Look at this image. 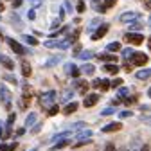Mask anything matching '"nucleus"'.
Returning a JSON list of instances; mask_svg holds the SVG:
<instances>
[{
	"instance_id": "38",
	"label": "nucleus",
	"mask_w": 151,
	"mask_h": 151,
	"mask_svg": "<svg viewBox=\"0 0 151 151\" xmlns=\"http://www.w3.org/2000/svg\"><path fill=\"white\" fill-rule=\"evenodd\" d=\"M43 0H29V6L31 7H38V6H42Z\"/></svg>"
},
{
	"instance_id": "45",
	"label": "nucleus",
	"mask_w": 151,
	"mask_h": 151,
	"mask_svg": "<svg viewBox=\"0 0 151 151\" xmlns=\"http://www.w3.org/2000/svg\"><path fill=\"white\" fill-rule=\"evenodd\" d=\"M27 18H29V20H34V18H36V13H34V11H27Z\"/></svg>"
},
{
	"instance_id": "39",
	"label": "nucleus",
	"mask_w": 151,
	"mask_h": 151,
	"mask_svg": "<svg viewBox=\"0 0 151 151\" xmlns=\"http://www.w3.org/2000/svg\"><path fill=\"white\" fill-rule=\"evenodd\" d=\"M128 93H129V90H128V88H121V86H119V97H126Z\"/></svg>"
},
{
	"instance_id": "46",
	"label": "nucleus",
	"mask_w": 151,
	"mask_h": 151,
	"mask_svg": "<svg viewBox=\"0 0 151 151\" xmlns=\"http://www.w3.org/2000/svg\"><path fill=\"white\" fill-rule=\"evenodd\" d=\"M25 133V128H20V129H16V135L20 137V135H24Z\"/></svg>"
},
{
	"instance_id": "18",
	"label": "nucleus",
	"mask_w": 151,
	"mask_h": 151,
	"mask_svg": "<svg viewBox=\"0 0 151 151\" xmlns=\"http://www.w3.org/2000/svg\"><path fill=\"white\" fill-rule=\"evenodd\" d=\"M90 137H92V131L90 129H83V131H79V133L76 135V139H78V140H88Z\"/></svg>"
},
{
	"instance_id": "26",
	"label": "nucleus",
	"mask_w": 151,
	"mask_h": 151,
	"mask_svg": "<svg viewBox=\"0 0 151 151\" xmlns=\"http://www.w3.org/2000/svg\"><path fill=\"white\" fill-rule=\"evenodd\" d=\"M16 147H18L16 142H13V144H2V146H0V151H14Z\"/></svg>"
},
{
	"instance_id": "55",
	"label": "nucleus",
	"mask_w": 151,
	"mask_h": 151,
	"mask_svg": "<svg viewBox=\"0 0 151 151\" xmlns=\"http://www.w3.org/2000/svg\"><path fill=\"white\" fill-rule=\"evenodd\" d=\"M2 11H4V4H2V2H0V13H2Z\"/></svg>"
},
{
	"instance_id": "6",
	"label": "nucleus",
	"mask_w": 151,
	"mask_h": 151,
	"mask_svg": "<svg viewBox=\"0 0 151 151\" xmlns=\"http://www.w3.org/2000/svg\"><path fill=\"white\" fill-rule=\"evenodd\" d=\"M74 88H78V92L81 93V96H86V92L90 88V85L86 81H81V79H76L74 81Z\"/></svg>"
},
{
	"instance_id": "15",
	"label": "nucleus",
	"mask_w": 151,
	"mask_h": 151,
	"mask_svg": "<svg viewBox=\"0 0 151 151\" xmlns=\"http://www.w3.org/2000/svg\"><path fill=\"white\" fill-rule=\"evenodd\" d=\"M0 63H2L7 70H13V68H14V61H13V60H9L7 56H0Z\"/></svg>"
},
{
	"instance_id": "56",
	"label": "nucleus",
	"mask_w": 151,
	"mask_h": 151,
	"mask_svg": "<svg viewBox=\"0 0 151 151\" xmlns=\"http://www.w3.org/2000/svg\"><path fill=\"white\" fill-rule=\"evenodd\" d=\"M147 96H149V97H151V88H149V90H147Z\"/></svg>"
},
{
	"instance_id": "24",
	"label": "nucleus",
	"mask_w": 151,
	"mask_h": 151,
	"mask_svg": "<svg viewBox=\"0 0 151 151\" xmlns=\"http://www.w3.org/2000/svg\"><path fill=\"white\" fill-rule=\"evenodd\" d=\"M70 142L67 140V139H63V140H60V142H56L54 146H52V151H58V149H63L65 146H68Z\"/></svg>"
},
{
	"instance_id": "36",
	"label": "nucleus",
	"mask_w": 151,
	"mask_h": 151,
	"mask_svg": "<svg viewBox=\"0 0 151 151\" xmlns=\"http://www.w3.org/2000/svg\"><path fill=\"white\" fill-rule=\"evenodd\" d=\"M131 115H133V113H131L129 110H124V111L119 113V117H121V119H126V117H131Z\"/></svg>"
},
{
	"instance_id": "44",
	"label": "nucleus",
	"mask_w": 151,
	"mask_h": 151,
	"mask_svg": "<svg viewBox=\"0 0 151 151\" xmlns=\"http://www.w3.org/2000/svg\"><path fill=\"white\" fill-rule=\"evenodd\" d=\"M104 151H117V149H115V146H113L111 142H108V144H106V147H104Z\"/></svg>"
},
{
	"instance_id": "12",
	"label": "nucleus",
	"mask_w": 151,
	"mask_h": 151,
	"mask_svg": "<svg viewBox=\"0 0 151 151\" xmlns=\"http://www.w3.org/2000/svg\"><path fill=\"white\" fill-rule=\"evenodd\" d=\"M115 4H117V0H104V2L99 6V9H97V11H99V13H106L108 9H111Z\"/></svg>"
},
{
	"instance_id": "7",
	"label": "nucleus",
	"mask_w": 151,
	"mask_h": 151,
	"mask_svg": "<svg viewBox=\"0 0 151 151\" xmlns=\"http://www.w3.org/2000/svg\"><path fill=\"white\" fill-rule=\"evenodd\" d=\"M7 42H9V47H11V49H13V50H14L16 54H20V56L27 54V49H25V47H22V45L18 43L16 40H7Z\"/></svg>"
},
{
	"instance_id": "53",
	"label": "nucleus",
	"mask_w": 151,
	"mask_h": 151,
	"mask_svg": "<svg viewBox=\"0 0 151 151\" xmlns=\"http://www.w3.org/2000/svg\"><path fill=\"white\" fill-rule=\"evenodd\" d=\"M147 49H149V52H151V36L147 38Z\"/></svg>"
},
{
	"instance_id": "43",
	"label": "nucleus",
	"mask_w": 151,
	"mask_h": 151,
	"mask_svg": "<svg viewBox=\"0 0 151 151\" xmlns=\"http://www.w3.org/2000/svg\"><path fill=\"white\" fill-rule=\"evenodd\" d=\"M135 101H137V97H126V99H124V103H126L128 106H129V104H133Z\"/></svg>"
},
{
	"instance_id": "1",
	"label": "nucleus",
	"mask_w": 151,
	"mask_h": 151,
	"mask_svg": "<svg viewBox=\"0 0 151 151\" xmlns=\"http://www.w3.org/2000/svg\"><path fill=\"white\" fill-rule=\"evenodd\" d=\"M147 63V56L144 52H133V56L129 58V65H137V67H144Z\"/></svg>"
},
{
	"instance_id": "47",
	"label": "nucleus",
	"mask_w": 151,
	"mask_h": 151,
	"mask_svg": "<svg viewBox=\"0 0 151 151\" xmlns=\"http://www.w3.org/2000/svg\"><path fill=\"white\" fill-rule=\"evenodd\" d=\"M63 18H65V9H63V7H61V9H60V22H61V20H63Z\"/></svg>"
},
{
	"instance_id": "8",
	"label": "nucleus",
	"mask_w": 151,
	"mask_h": 151,
	"mask_svg": "<svg viewBox=\"0 0 151 151\" xmlns=\"http://www.w3.org/2000/svg\"><path fill=\"white\" fill-rule=\"evenodd\" d=\"M140 14L135 13V11H128V13H122L121 14V22H133V20H139Z\"/></svg>"
},
{
	"instance_id": "31",
	"label": "nucleus",
	"mask_w": 151,
	"mask_h": 151,
	"mask_svg": "<svg viewBox=\"0 0 151 151\" xmlns=\"http://www.w3.org/2000/svg\"><path fill=\"white\" fill-rule=\"evenodd\" d=\"M58 111H60V106H58V104H52V106H49V111H47V113L52 117V115H56Z\"/></svg>"
},
{
	"instance_id": "40",
	"label": "nucleus",
	"mask_w": 151,
	"mask_h": 151,
	"mask_svg": "<svg viewBox=\"0 0 151 151\" xmlns=\"http://www.w3.org/2000/svg\"><path fill=\"white\" fill-rule=\"evenodd\" d=\"M83 126H85V122H81V121H79V122H76V124H72V126H70V131H72V129H81Z\"/></svg>"
},
{
	"instance_id": "2",
	"label": "nucleus",
	"mask_w": 151,
	"mask_h": 151,
	"mask_svg": "<svg viewBox=\"0 0 151 151\" xmlns=\"http://www.w3.org/2000/svg\"><path fill=\"white\" fill-rule=\"evenodd\" d=\"M56 96H58V93H56L54 90H49V92H45L43 96H42V99H40L42 106H43V108H49V106H52V103L56 101Z\"/></svg>"
},
{
	"instance_id": "32",
	"label": "nucleus",
	"mask_w": 151,
	"mask_h": 151,
	"mask_svg": "<svg viewBox=\"0 0 151 151\" xmlns=\"http://www.w3.org/2000/svg\"><path fill=\"white\" fill-rule=\"evenodd\" d=\"M85 9H86L85 2H83V0H79V2L76 4V11H78V13H85Z\"/></svg>"
},
{
	"instance_id": "28",
	"label": "nucleus",
	"mask_w": 151,
	"mask_h": 151,
	"mask_svg": "<svg viewBox=\"0 0 151 151\" xmlns=\"http://www.w3.org/2000/svg\"><path fill=\"white\" fill-rule=\"evenodd\" d=\"M79 34H81V29L78 27V29H76V31H74V32H72V34L68 36V40H70L72 43H74V42H78V38H79Z\"/></svg>"
},
{
	"instance_id": "42",
	"label": "nucleus",
	"mask_w": 151,
	"mask_h": 151,
	"mask_svg": "<svg viewBox=\"0 0 151 151\" xmlns=\"http://www.w3.org/2000/svg\"><path fill=\"white\" fill-rule=\"evenodd\" d=\"M99 6H101V0H92V7L96 9V11L99 9Z\"/></svg>"
},
{
	"instance_id": "25",
	"label": "nucleus",
	"mask_w": 151,
	"mask_h": 151,
	"mask_svg": "<svg viewBox=\"0 0 151 151\" xmlns=\"http://www.w3.org/2000/svg\"><path fill=\"white\" fill-rule=\"evenodd\" d=\"M22 40H24L25 43H29V45H38V40H36V38H34V36H29V34H24V36H22Z\"/></svg>"
},
{
	"instance_id": "23",
	"label": "nucleus",
	"mask_w": 151,
	"mask_h": 151,
	"mask_svg": "<svg viewBox=\"0 0 151 151\" xmlns=\"http://www.w3.org/2000/svg\"><path fill=\"white\" fill-rule=\"evenodd\" d=\"M106 50L108 52H117V50H121V43L119 42H111V43L106 45Z\"/></svg>"
},
{
	"instance_id": "51",
	"label": "nucleus",
	"mask_w": 151,
	"mask_h": 151,
	"mask_svg": "<svg viewBox=\"0 0 151 151\" xmlns=\"http://www.w3.org/2000/svg\"><path fill=\"white\" fill-rule=\"evenodd\" d=\"M99 81H101V79H96V81L92 83V86H93V88H99Z\"/></svg>"
},
{
	"instance_id": "34",
	"label": "nucleus",
	"mask_w": 151,
	"mask_h": 151,
	"mask_svg": "<svg viewBox=\"0 0 151 151\" xmlns=\"http://www.w3.org/2000/svg\"><path fill=\"white\" fill-rule=\"evenodd\" d=\"M78 56H79V58H81V60H85V61H86V60H90V58H92V56H93V52H90V50H86V52H81V54H78Z\"/></svg>"
},
{
	"instance_id": "4",
	"label": "nucleus",
	"mask_w": 151,
	"mask_h": 151,
	"mask_svg": "<svg viewBox=\"0 0 151 151\" xmlns=\"http://www.w3.org/2000/svg\"><path fill=\"white\" fill-rule=\"evenodd\" d=\"M0 101L4 103V106L9 110L11 108V92L6 86H0Z\"/></svg>"
},
{
	"instance_id": "50",
	"label": "nucleus",
	"mask_w": 151,
	"mask_h": 151,
	"mask_svg": "<svg viewBox=\"0 0 151 151\" xmlns=\"http://www.w3.org/2000/svg\"><path fill=\"white\" fill-rule=\"evenodd\" d=\"M79 50H81V45H76L74 47V54H79Z\"/></svg>"
},
{
	"instance_id": "37",
	"label": "nucleus",
	"mask_w": 151,
	"mask_h": 151,
	"mask_svg": "<svg viewBox=\"0 0 151 151\" xmlns=\"http://www.w3.org/2000/svg\"><path fill=\"white\" fill-rule=\"evenodd\" d=\"M14 119H16V115H14V113H11L9 119H7V122H6V126H7V128H11V126H13V122H14Z\"/></svg>"
},
{
	"instance_id": "35",
	"label": "nucleus",
	"mask_w": 151,
	"mask_h": 151,
	"mask_svg": "<svg viewBox=\"0 0 151 151\" xmlns=\"http://www.w3.org/2000/svg\"><path fill=\"white\" fill-rule=\"evenodd\" d=\"M4 79H6V81H9V83H14V85L18 83V81H16V78H14V76H11V74H6V76H4Z\"/></svg>"
},
{
	"instance_id": "20",
	"label": "nucleus",
	"mask_w": 151,
	"mask_h": 151,
	"mask_svg": "<svg viewBox=\"0 0 151 151\" xmlns=\"http://www.w3.org/2000/svg\"><path fill=\"white\" fill-rule=\"evenodd\" d=\"M140 29H144V25H142L140 22H137V20L129 22V32H137V31H140Z\"/></svg>"
},
{
	"instance_id": "19",
	"label": "nucleus",
	"mask_w": 151,
	"mask_h": 151,
	"mask_svg": "<svg viewBox=\"0 0 151 151\" xmlns=\"http://www.w3.org/2000/svg\"><path fill=\"white\" fill-rule=\"evenodd\" d=\"M22 74H24V78H29V76L32 74V68L27 61H22Z\"/></svg>"
},
{
	"instance_id": "30",
	"label": "nucleus",
	"mask_w": 151,
	"mask_h": 151,
	"mask_svg": "<svg viewBox=\"0 0 151 151\" xmlns=\"http://www.w3.org/2000/svg\"><path fill=\"white\" fill-rule=\"evenodd\" d=\"M99 88H101V92H106L110 88V81L108 79H101L99 81Z\"/></svg>"
},
{
	"instance_id": "58",
	"label": "nucleus",
	"mask_w": 151,
	"mask_h": 151,
	"mask_svg": "<svg viewBox=\"0 0 151 151\" xmlns=\"http://www.w3.org/2000/svg\"><path fill=\"white\" fill-rule=\"evenodd\" d=\"M149 25H151V18H149Z\"/></svg>"
},
{
	"instance_id": "52",
	"label": "nucleus",
	"mask_w": 151,
	"mask_h": 151,
	"mask_svg": "<svg viewBox=\"0 0 151 151\" xmlns=\"http://www.w3.org/2000/svg\"><path fill=\"white\" fill-rule=\"evenodd\" d=\"M139 151H149V146H147V144H144V146H142Z\"/></svg>"
},
{
	"instance_id": "22",
	"label": "nucleus",
	"mask_w": 151,
	"mask_h": 151,
	"mask_svg": "<svg viewBox=\"0 0 151 151\" xmlns=\"http://www.w3.org/2000/svg\"><path fill=\"white\" fill-rule=\"evenodd\" d=\"M81 72H83L85 76H92L93 72H96V67H93V65H90V63H86V65H83Z\"/></svg>"
},
{
	"instance_id": "27",
	"label": "nucleus",
	"mask_w": 151,
	"mask_h": 151,
	"mask_svg": "<svg viewBox=\"0 0 151 151\" xmlns=\"http://www.w3.org/2000/svg\"><path fill=\"white\" fill-rule=\"evenodd\" d=\"M36 122V113L32 111V113H29V115H27V119H25V126L29 128V126H32Z\"/></svg>"
},
{
	"instance_id": "54",
	"label": "nucleus",
	"mask_w": 151,
	"mask_h": 151,
	"mask_svg": "<svg viewBox=\"0 0 151 151\" xmlns=\"http://www.w3.org/2000/svg\"><path fill=\"white\" fill-rule=\"evenodd\" d=\"M146 7H147V9L151 11V0H147V2H146Z\"/></svg>"
},
{
	"instance_id": "11",
	"label": "nucleus",
	"mask_w": 151,
	"mask_h": 151,
	"mask_svg": "<svg viewBox=\"0 0 151 151\" xmlns=\"http://www.w3.org/2000/svg\"><path fill=\"white\" fill-rule=\"evenodd\" d=\"M121 128H122V124H121V122H110V124L103 126V128H101V131H103V133H111V131H119Z\"/></svg>"
},
{
	"instance_id": "3",
	"label": "nucleus",
	"mask_w": 151,
	"mask_h": 151,
	"mask_svg": "<svg viewBox=\"0 0 151 151\" xmlns=\"http://www.w3.org/2000/svg\"><path fill=\"white\" fill-rule=\"evenodd\" d=\"M124 40H126L129 45H140V43L144 42V36H142L140 32H128V34L124 36Z\"/></svg>"
},
{
	"instance_id": "13",
	"label": "nucleus",
	"mask_w": 151,
	"mask_h": 151,
	"mask_svg": "<svg viewBox=\"0 0 151 151\" xmlns=\"http://www.w3.org/2000/svg\"><path fill=\"white\" fill-rule=\"evenodd\" d=\"M135 78H137V79H140V81L149 79V78H151V68H142V70H139V72L135 74Z\"/></svg>"
},
{
	"instance_id": "48",
	"label": "nucleus",
	"mask_w": 151,
	"mask_h": 151,
	"mask_svg": "<svg viewBox=\"0 0 151 151\" xmlns=\"http://www.w3.org/2000/svg\"><path fill=\"white\" fill-rule=\"evenodd\" d=\"M40 128H42V124H36V126L32 128V133H38V131H40Z\"/></svg>"
},
{
	"instance_id": "57",
	"label": "nucleus",
	"mask_w": 151,
	"mask_h": 151,
	"mask_svg": "<svg viewBox=\"0 0 151 151\" xmlns=\"http://www.w3.org/2000/svg\"><path fill=\"white\" fill-rule=\"evenodd\" d=\"M0 40H2V32H0Z\"/></svg>"
},
{
	"instance_id": "9",
	"label": "nucleus",
	"mask_w": 151,
	"mask_h": 151,
	"mask_svg": "<svg viewBox=\"0 0 151 151\" xmlns=\"http://www.w3.org/2000/svg\"><path fill=\"white\" fill-rule=\"evenodd\" d=\"M108 29H110V27H108V24H103V25H99V29H97L96 32L92 34V40H93V42H96V40H101V38H103V36L108 32Z\"/></svg>"
},
{
	"instance_id": "5",
	"label": "nucleus",
	"mask_w": 151,
	"mask_h": 151,
	"mask_svg": "<svg viewBox=\"0 0 151 151\" xmlns=\"http://www.w3.org/2000/svg\"><path fill=\"white\" fill-rule=\"evenodd\" d=\"M97 101H99V93H86L83 104H85V108H92L97 104Z\"/></svg>"
},
{
	"instance_id": "33",
	"label": "nucleus",
	"mask_w": 151,
	"mask_h": 151,
	"mask_svg": "<svg viewBox=\"0 0 151 151\" xmlns=\"http://www.w3.org/2000/svg\"><path fill=\"white\" fill-rule=\"evenodd\" d=\"M122 83H124V81H122L121 78H115V79H113V81L110 83V86H111V88H119V86H121Z\"/></svg>"
},
{
	"instance_id": "29",
	"label": "nucleus",
	"mask_w": 151,
	"mask_h": 151,
	"mask_svg": "<svg viewBox=\"0 0 151 151\" xmlns=\"http://www.w3.org/2000/svg\"><path fill=\"white\" fill-rule=\"evenodd\" d=\"M133 52H135V50H133V49H131V47H128V49H124V50H122V58H124V60H129V58H131V56H133Z\"/></svg>"
},
{
	"instance_id": "16",
	"label": "nucleus",
	"mask_w": 151,
	"mask_h": 151,
	"mask_svg": "<svg viewBox=\"0 0 151 151\" xmlns=\"http://www.w3.org/2000/svg\"><path fill=\"white\" fill-rule=\"evenodd\" d=\"M76 110H78V103H76V101H72V103H68V104L65 106L63 113H65V115H70V113H74Z\"/></svg>"
},
{
	"instance_id": "21",
	"label": "nucleus",
	"mask_w": 151,
	"mask_h": 151,
	"mask_svg": "<svg viewBox=\"0 0 151 151\" xmlns=\"http://www.w3.org/2000/svg\"><path fill=\"white\" fill-rule=\"evenodd\" d=\"M104 70L108 74H117L119 72V67H117V63H106L104 65Z\"/></svg>"
},
{
	"instance_id": "17",
	"label": "nucleus",
	"mask_w": 151,
	"mask_h": 151,
	"mask_svg": "<svg viewBox=\"0 0 151 151\" xmlns=\"http://www.w3.org/2000/svg\"><path fill=\"white\" fill-rule=\"evenodd\" d=\"M72 137V131L68 129V131H63V133H58V135H54L52 137V140L54 142H58V140H63V139H70Z\"/></svg>"
},
{
	"instance_id": "49",
	"label": "nucleus",
	"mask_w": 151,
	"mask_h": 151,
	"mask_svg": "<svg viewBox=\"0 0 151 151\" xmlns=\"http://www.w3.org/2000/svg\"><path fill=\"white\" fill-rule=\"evenodd\" d=\"M20 4H22V0H13V7H18Z\"/></svg>"
},
{
	"instance_id": "14",
	"label": "nucleus",
	"mask_w": 151,
	"mask_h": 151,
	"mask_svg": "<svg viewBox=\"0 0 151 151\" xmlns=\"http://www.w3.org/2000/svg\"><path fill=\"white\" fill-rule=\"evenodd\" d=\"M61 60H63V56H61V54H58V56H52V58H49V60L45 61V65H43V67H47V68H49V67H54V65H58Z\"/></svg>"
},
{
	"instance_id": "41",
	"label": "nucleus",
	"mask_w": 151,
	"mask_h": 151,
	"mask_svg": "<svg viewBox=\"0 0 151 151\" xmlns=\"http://www.w3.org/2000/svg\"><path fill=\"white\" fill-rule=\"evenodd\" d=\"M111 113H115V108H106L101 111V115H111Z\"/></svg>"
},
{
	"instance_id": "10",
	"label": "nucleus",
	"mask_w": 151,
	"mask_h": 151,
	"mask_svg": "<svg viewBox=\"0 0 151 151\" xmlns=\"http://www.w3.org/2000/svg\"><path fill=\"white\" fill-rule=\"evenodd\" d=\"M97 58L101 60V61H104V63H117V56H115V52L113 54H110V52H103V54H99Z\"/></svg>"
}]
</instances>
